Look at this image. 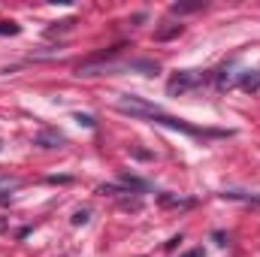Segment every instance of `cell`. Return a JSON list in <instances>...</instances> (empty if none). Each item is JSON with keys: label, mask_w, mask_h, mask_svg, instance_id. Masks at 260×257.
<instances>
[{"label": "cell", "mask_w": 260, "mask_h": 257, "mask_svg": "<svg viewBox=\"0 0 260 257\" xmlns=\"http://www.w3.org/2000/svg\"><path fill=\"white\" fill-rule=\"evenodd\" d=\"M15 188H21V179H12V176L0 179V191H15Z\"/></svg>", "instance_id": "14"}, {"label": "cell", "mask_w": 260, "mask_h": 257, "mask_svg": "<svg viewBox=\"0 0 260 257\" xmlns=\"http://www.w3.org/2000/svg\"><path fill=\"white\" fill-rule=\"evenodd\" d=\"M97 194H103V197H124V194H130V191L124 185H100Z\"/></svg>", "instance_id": "11"}, {"label": "cell", "mask_w": 260, "mask_h": 257, "mask_svg": "<svg viewBox=\"0 0 260 257\" xmlns=\"http://www.w3.org/2000/svg\"><path fill=\"white\" fill-rule=\"evenodd\" d=\"M182 30H185L182 24H170V27H160V30L154 34V40H160V43H164V40H173V37H179Z\"/></svg>", "instance_id": "9"}, {"label": "cell", "mask_w": 260, "mask_h": 257, "mask_svg": "<svg viewBox=\"0 0 260 257\" xmlns=\"http://www.w3.org/2000/svg\"><path fill=\"white\" fill-rule=\"evenodd\" d=\"M203 6H206V3H173L170 9L179 15V12H197V9H203Z\"/></svg>", "instance_id": "13"}, {"label": "cell", "mask_w": 260, "mask_h": 257, "mask_svg": "<svg viewBox=\"0 0 260 257\" xmlns=\"http://www.w3.org/2000/svg\"><path fill=\"white\" fill-rule=\"evenodd\" d=\"M88 218H91V212H88V209H79V212L73 215V227H82V224H88Z\"/></svg>", "instance_id": "15"}, {"label": "cell", "mask_w": 260, "mask_h": 257, "mask_svg": "<svg viewBox=\"0 0 260 257\" xmlns=\"http://www.w3.org/2000/svg\"><path fill=\"white\" fill-rule=\"evenodd\" d=\"M221 200H233V203H257L260 206V194H248V191H224Z\"/></svg>", "instance_id": "6"}, {"label": "cell", "mask_w": 260, "mask_h": 257, "mask_svg": "<svg viewBox=\"0 0 260 257\" xmlns=\"http://www.w3.org/2000/svg\"><path fill=\"white\" fill-rule=\"evenodd\" d=\"M115 109L124 112V115H133V118H151V115L160 112L154 103H148V100H142V97H133V94H124V97L115 103Z\"/></svg>", "instance_id": "2"}, {"label": "cell", "mask_w": 260, "mask_h": 257, "mask_svg": "<svg viewBox=\"0 0 260 257\" xmlns=\"http://www.w3.org/2000/svg\"><path fill=\"white\" fill-rule=\"evenodd\" d=\"M118 182H121V185H124L127 191H139V194H145L148 188H151L148 182H142V179H136V176H130V173H124V176H121Z\"/></svg>", "instance_id": "7"}, {"label": "cell", "mask_w": 260, "mask_h": 257, "mask_svg": "<svg viewBox=\"0 0 260 257\" xmlns=\"http://www.w3.org/2000/svg\"><path fill=\"white\" fill-rule=\"evenodd\" d=\"M64 142V133H58V130H43L34 136V145H40V148H61Z\"/></svg>", "instance_id": "3"}, {"label": "cell", "mask_w": 260, "mask_h": 257, "mask_svg": "<svg viewBox=\"0 0 260 257\" xmlns=\"http://www.w3.org/2000/svg\"><path fill=\"white\" fill-rule=\"evenodd\" d=\"M124 73H142V76H154L157 73V61H148V58H139V61H127Z\"/></svg>", "instance_id": "5"}, {"label": "cell", "mask_w": 260, "mask_h": 257, "mask_svg": "<svg viewBox=\"0 0 260 257\" xmlns=\"http://www.w3.org/2000/svg\"><path fill=\"white\" fill-rule=\"evenodd\" d=\"M157 203H160L164 209H191V206H194L191 197H176V194H160Z\"/></svg>", "instance_id": "4"}, {"label": "cell", "mask_w": 260, "mask_h": 257, "mask_svg": "<svg viewBox=\"0 0 260 257\" xmlns=\"http://www.w3.org/2000/svg\"><path fill=\"white\" fill-rule=\"evenodd\" d=\"M239 85H242L245 91H257V88H260V70H251V73H245Z\"/></svg>", "instance_id": "8"}, {"label": "cell", "mask_w": 260, "mask_h": 257, "mask_svg": "<svg viewBox=\"0 0 260 257\" xmlns=\"http://www.w3.org/2000/svg\"><path fill=\"white\" fill-rule=\"evenodd\" d=\"M76 24V18H67V21H55L52 27H46V37H58V34H64V30H70Z\"/></svg>", "instance_id": "10"}, {"label": "cell", "mask_w": 260, "mask_h": 257, "mask_svg": "<svg viewBox=\"0 0 260 257\" xmlns=\"http://www.w3.org/2000/svg\"><path fill=\"white\" fill-rule=\"evenodd\" d=\"M182 257H206V254H203V248H194V251H188V254H182Z\"/></svg>", "instance_id": "17"}, {"label": "cell", "mask_w": 260, "mask_h": 257, "mask_svg": "<svg viewBox=\"0 0 260 257\" xmlns=\"http://www.w3.org/2000/svg\"><path fill=\"white\" fill-rule=\"evenodd\" d=\"M76 121H79L82 127H97V121H94V115H82V112H79V115H76Z\"/></svg>", "instance_id": "16"}, {"label": "cell", "mask_w": 260, "mask_h": 257, "mask_svg": "<svg viewBox=\"0 0 260 257\" xmlns=\"http://www.w3.org/2000/svg\"><path fill=\"white\" fill-rule=\"evenodd\" d=\"M206 79H209L206 70H182V73H176V76L167 82V94H170V97L188 94V91H194L200 85H206Z\"/></svg>", "instance_id": "1"}, {"label": "cell", "mask_w": 260, "mask_h": 257, "mask_svg": "<svg viewBox=\"0 0 260 257\" xmlns=\"http://www.w3.org/2000/svg\"><path fill=\"white\" fill-rule=\"evenodd\" d=\"M21 34V24L15 21H0V37H18Z\"/></svg>", "instance_id": "12"}]
</instances>
